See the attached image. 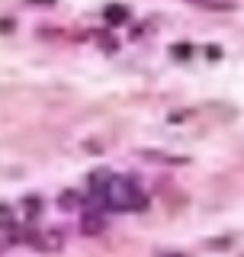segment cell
<instances>
[{"mask_svg":"<svg viewBox=\"0 0 244 257\" xmlns=\"http://www.w3.org/2000/svg\"><path fill=\"white\" fill-rule=\"evenodd\" d=\"M13 29V20H0V32H10Z\"/></svg>","mask_w":244,"mask_h":257,"instance_id":"8fae6325","label":"cell"},{"mask_svg":"<svg viewBox=\"0 0 244 257\" xmlns=\"http://www.w3.org/2000/svg\"><path fill=\"white\" fill-rule=\"evenodd\" d=\"M29 244L36 247V251L55 254V251H61V247H64V231H58V228H52V231H42V235L29 238Z\"/></svg>","mask_w":244,"mask_h":257,"instance_id":"7a4b0ae2","label":"cell"},{"mask_svg":"<svg viewBox=\"0 0 244 257\" xmlns=\"http://www.w3.org/2000/svg\"><path fill=\"white\" fill-rule=\"evenodd\" d=\"M16 219V212H13V206H7V203H0V228H7V225H13Z\"/></svg>","mask_w":244,"mask_h":257,"instance_id":"ba28073f","label":"cell"},{"mask_svg":"<svg viewBox=\"0 0 244 257\" xmlns=\"http://www.w3.org/2000/svg\"><path fill=\"white\" fill-rule=\"evenodd\" d=\"M80 228H84V235H103V231H106V222H103L100 215L87 212L84 219H80Z\"/></svg>","mask_w":244,"mask_h":257,"instance_id":"3957f363","label":"cell"},{"mask_svg":"<svg viewBox=\"0 0 244 257\" xmlns=\"http://www.w3.org/2000/svg\"><path fill=\"white\" fill-rule=\"evenodd\" d=\"M174 55H177V58H190V55H193V45H186V42L174 45Z\"/></svg>","mask_w":244,"mask_h":257,"instance_id":"9c48e42d","label":"cell"},{"mask_svg":"<svg viewBox=\"0 0 244 257\" xmlns=\"http://www.w3.org/2000/svg\"><path fill=\"white\" fill-rule=\"evenodd\" d=\"M190 4L202 7V10H222V13L234 10V4H231V0H190Z\"/></svg>","mask_w":244,"mask_h":257,"instance_id":"5b68a950","label":"cell"},{"mask_svg":"<svg viewBox=\"0 0 244 257\" xmlns=\"http://www.w3.org/2000/svg\"><path fill=\"white\" fill-rule=\"evenodd\" d=\"M103 20H106L109 26H116V23H126V20H129V7H122V4L106 7V10H103Z\"/></svg>","mask_w":244,"mask_h":257,"instance_id":"277c9868","label":"cell"},{"mask_svg":"<svg viewBox=\"0 0 244 257\" xmlns=\"http://www.w3.org/2000/svg\"><path fill=\"white\" fill-rule=\"evenodd\" d=\"M23 209H26L29 219H36V215L42 212V199H39V196H26V199H23Z\"/></svg>","mask_w":244,"mask_h":257,"instance_id":"52a82bcc","label":"cell"},{"mask_svg":"<svg viewBox=\"0 0 244 257\" xmlns=\"http://www.w3.org/2000/svg\"><path fill=\"white\" fill-rule=\"evenodd\" d=\"M39 4H52V0H39Z\"/></svg>","mask_w":244,"mask_h":257,"instance_id":"7c38bea8","label":"cell"},{"mask_svg":"<svg viewBox=\"0 0 244 257\" xmlns=\"http://www.w3.org/2000/svg\"><path fill=\"white\" fill-rule=\"evenodd\" d=\"M58 206H61V209H77V206H80V193L64 190L61 196H58Z\"/></svg>","mask_w":244,"mask_h":257,"instance_id":"8992f818","label":"cell"},{"mask_svg":"<svg viewBox=\"0 0 244 257\" xmlns=\"http://www.w3.org/2000/svg\"><path fill=\"white\" fill-rule=\"evenodd\" d=\"M103 203L116 209V212H142V209H148V199L142 196V190L129 177H109L106 190H103Z\"/></svg>","mask_w":244,"mask_h":257,"instance_id":"6da1fadb","label":"cell"},{"mask_svg":"<svg viewBox=\"0 0 244 257\" xmlns=\"http://www.w3.org/2000/svg\"><path fill=\"white\" fill-rule=\"evenodd\" d=\"M206 55H209V58H222V48H215V45H209V48H206Z\"/></svg>","mask_w":244,"mask_h":257,"instance_id":"30bf717a","label":"cell"},{"mask_svg":"<svg viewBox=\"0 0 244 257\" xmlns=\"http://www.w3.org/2000/svg\"><path fill=\"white\" fill-rule=\"evenodd\" d=\"M167 257H180V254H167Z\"/></svg>","mask_w":244,"mask_h":257,"instance_id":"4fadbf2b","label":"cell"}]
</instances>
